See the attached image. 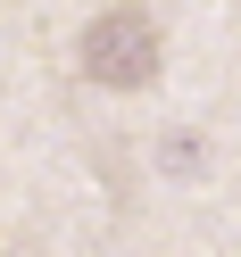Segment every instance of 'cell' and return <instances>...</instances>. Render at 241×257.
<instances>
[{
  "label": "cell",
  "instance_id": "6da1fadb",
  "mask_svg": "<svg viewBox=\"0 0 241 257\" xmlns=\"http://www.w3.org/2000/svg\"><path fill=\"white\" fill-rule=\"evenodd\" d=\"M75 67L100 91H141L167 67V34H158V17L133 9V0H125V9H100V17L84 25V42H75Z\"/></svg>",
  "mask_w": 241,
  "mask_h": 257
}]
</instances>
